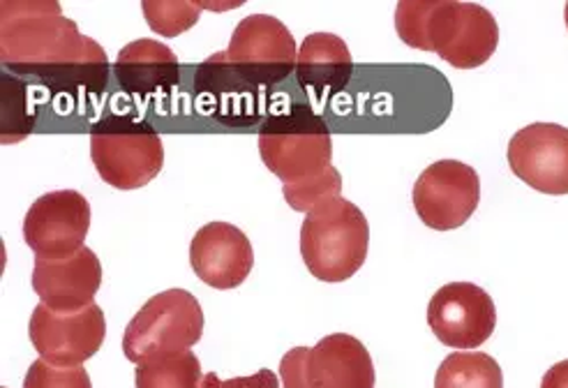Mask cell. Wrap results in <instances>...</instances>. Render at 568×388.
I'll return each mask as SVG.
<instances>
[{
  "instance_id": "cell-14",
  "label": "cell",
  "mask_w": 568,
  "mask_h": 388,
  "mask_svg": "<svg viewBox=\"0 0 568 388\" xmlns=\"http://www.w3.org/2000/svg\"><path fill=\"white\" fill-rule=\"evenodd\" d=\"M190 264L209 287L236 289L254 266V249L247 236L230 222H209L192 238Z\"/></svg>"
},
{
  "instance_id": "cell-3",
  "label": "cell",
  "mask_w": 568,
  "mask_h": 388,
  "mask_svg": "<svg viewBox=\"0 0 568 388\" xmlns=\"http://www.w3.org/2000/svg\"><path fill=\"white\" fill-rule=\"evenodd\" d=\"M260 155L282 185L326 172L333 160L331 130L310 106L294 104L273 114L260 130Z\"/></svg>"
},
{
  "instance_id": "cell-10",
  "label": "cell",
  "mask_w": 568,
  "mask_h": 388,
  "mask_svg": "<svg viewBox=\"0 0 568 388\" xmlns=\"http://www.w3.org/2000/svg\"><path fill=\"white\" fill-rule=\"evenodd\" d=\"M91 229V204L81 192H47L28 208L23 241L40 259H63L79 253Z\"/></svg>"
},
{
  "instance_id": "cell-6",
  "label": "cell",
  "mask_w": 568,
  "mask_h": 388,
  "mask_svg": "<svg viewBox=\"0 0 568 388\" xmlns=\"http://www.w3.org/2000/svg\"><path fill=\"white\" fill-rule=\"evenodd\" d=\"M282 388H375V364L367 347L333 333L315 347H294L280 360Z\"/></svg>"
},
{
  "instance_id": "cell-24",
  "label": "cell",
  "mask_w": 568,
  "mask_h": 388,
  "mask_svg": "<svg viewBox=\"0 0 568 388\" xmlns=\"http://www.w3.org/2000/svg\"><path fill=\"white\" fill-rule=\"evenodd\" d=\"M202 388H280V379L273 370H260L257 375L250 377H236V379H220L215 372L204 375Z\"/></svg>"
},
{
  "instance_id": "cell-25",
  "label": "cell",
  "mask_w": 568,
  "mask_h": 388,
  "mask_svg": "<svg viewBox=\"0 0 568 388\" xmlns=\"http://www.w3.org/2000/svg\"><path fill=\"white\" fill-rule=\"evenodd\" d=\"M541 388H568V358L555 364L541 379Z\"/></svg>"
},
{
  "instance_id": "cell-22",
  "label": "cell",
  "mask_w": 568,
  "mask_h": 388,
  "mask_svg": "<svg viewBox=\"0 0 568 388\" xmlns=\"http://www.w3.org/2000/svg\"><path fill=\"white\" fill-rule=\"evenodd\" d=\"M141 10L153 31L164 38H176L190 31L202 14V8L185 0H144Z\"/></svg>"
},
{
  "instance_id": "cell-11",
  "label": "cell",
  "mask_w": 568,
  "mask_h": 388,
  "mask_svg": "<svg viewBox=\"0 0 568 388\" xmlns=\"http://www.w3.org/2000/svg\"><path fill=\"white\" fill-rule=\"evenodd\" d=\"M28 333L47 364L81 368L100 351L106 336V319L95 303L79 313H55L40 303L28 324Z\"/></svg>"
},
{
  "instance_id": "cell-5",
  "label": "cell",
  "mask_w": 568,
  "mask_h": 388,
  "mask_svg": "<svg viewBox=\"0 0 568 388\" xmlns=\"http://www.w3.org/2000/svg\"><path fill=\"white\" fill-rule=\"evenodd\" d=\"M204 336V310L185 289H166L146 300L123 336V354L132 364H144L158 354L194 347Z\"/></svg>"
},
{
  "instance_id": "cell-20",
  "label": "cell",
  "mask_w": 568,
  "mask_h": 388,
  "mask_svg": "<svg viewBox=\"0 0 568 388\" xmlns=\"http://www.w3.org/2000/svg\"><path fill=\"white\" fill-rule=\"evenodd\" d=\"M435 388H504V375L488 354L453 351L442 360Z\"/></svg>"
},
{
  "instance_id": "cell-18",
  "label": "cell",
  "mask_w": 568,
  "mask_h": 388,
  "mask_svg": "<svg viewBox=\"0 0 568 388\" xmlns=\"http://www.w3.org/2000/svg\"><path fill=\"white\" fill-rule=\"evenodd\" d=\"M354 74L352 51L333 33H312L298 47L296 81L315 100H326L347 89Z\"/></svg>"
},
{
  "instance_id": "cell-2",
  "label": "cell",
  "mask_w": 568,
  "mask_h": 388,
  "mask_svg": "<svg viewBox=\"0 0 568 388\" xmlns=\"http://www.w3.org/2000/svg\"><path fill=\"white\" fill-rule=\"evenodd\" d=\"M371 227L363 211L335 197L312 208L301 227V257L322 283H345L367 259Z\"/></svg>"
},
{
  "instance_id": "cell-9",
  "label": "cell",
  "mask_w": 568,
  "mask_h": 388,
  "mask_svg": "<svg viewBox=\"0 0 568 388\" xmlns=\"http://www.w3.org/2000/svg\"><path fill=\"white\" fill-rule=\"evenodd\" d=\"M412 200L425 227L458 229L480 204V178L465 162L439 160L418 176Z\"/></svg>"
},
{
  "instance_id": "cell-16",
  "label": "cell",
  "mask_w": 568,
  "mask_h": 388,
  "mask_svg": "<svg viewBox=\"0 0 568 388\" xmlns=\"http://www.w3.org/2000/svg\"><path fill=\"white\" fill-rule=\"evenodd\" d=\"M113 74L125 93L139 100H155L174 93L181 83V63L164 42L136 40L119 51Z\"/></svg>"
},
{
  "instance_id": "cell-15",
  "label": "cell",
  "mask_w": 568,
  "mask_h": 388,
  "mask_svg": "<svg viewBox=\"0 0 568 388\" xmlns=\"http://www.w3.org/2000/svg\"><path fill=\"white\" fill-rule=\"evenodd\" d=\"M102 285V264L91 247L63 259H36L33 289L47 308L79 313L93 305Z\"/></svg>"
},
{
  "instance_id": "cell-1",
  "label": "cell",
  "mask_w": 568,
  "mask_h": 388,
  "mask_svg": "<svg viewBox=\"0 0 568 388\" xmlns=\"http://www.w3.org/2000/svg\"><path fill=\"white\" fill-rule=\"evenodd\" d=\"M0 63L77 102L100 98L109 81L104 49L81 35L55 0H6L0 6Z\"/></svg>"
},
{
  "instance_id": "cell-4",
  "label": "cell",
  "mask_w": 568,
  "mask_h": 388,
  "mask_svg": "<svg viewBox=\"0 0 568 388\" xmlns=\"http://www.w3.org/2000/svg\"><path fill=\"white\" fill-rule=\"evenodd\" d=\"M91 157L106 185L139 190L162 172L164 146L151 123L111 116L91 132Z\"/></svg>"
},
{
  "instance_id": "cell-7",
  "label": "cell",
  "mask_w": 568,
  "mask_h": 388,
  "mask_svg": "<svg viewBox=\"0 0 568 388\" xmlns=\"http://www.w3.org/2000/svg\"><path fill=\"white\" fill-rule=\"evenodd\" d=\"M499 44V25L490 10L458 0H430L425 49L458 70L486 65Z\"/></svg>"
},
{
  "instance_id": "cell-8",
  "label": "cell",
  "mask_w": 568,
  "mask_h": 388,
  "mask_svg": "<svg viewBox=\"0 0 568 388\" xmlns=\"http://www.w3.org/2000/svg\"><path fill=\"white\" fill-rule=\"evenodd\" d=\"M232 70L260 93H268L296 70L298 47L290 28L271 14H250L224 49Z\"/></svg>"
},
{
  "instance_id": "cell-26",
  "label": "cell",
  "mask_w": 568,
  "mask_h": 388,
  "mask_svg": "<svg viewBox=\"0 0 568 388\" xmlns=\"http://www.w3.org/2000/svg\"><path fill=\"white\" fill-rule=\"evenodd\" d=\"M564 21H566V28H568V3H566V8H564Z\"/></svg>"
},
{
  "instance_id": "cell-13",
  "label": "cell",
  "mask_w": 568,
  "mask_h": 388,
  "mask_svg": "<svg viewBox=\"0 0 568 388\" xmlns=\"http://www.w3.org/2000/svg\"><path fill=\"white\" fill-rule=\"evenodd\" d=\"M508 166L536 192L568 194V127L534 123L518 130L508 142Z\"/></svg>"
},
{
  "instance_id": "cell-12",
  "label": "cell",
  "mask_w": 568,
  "mask_h": 388,
  "mask_svg": "<svg viewBox=\"0 0 568 388\" xmlns=\"http://www.w3.org/2000/svg\"><path fill=\"white\" fill-rule=\"evenodd\" d=\"M435 338L453 349H478L497 326V308L486 289L471 283L444 285L428 305Z\"/></svg>"
},
{
  "instance_id": "cell-23",
  "label": "cell",
  "mask_w": 568,
  "mask_h": 388,
  "mask_svg": "<svg viewBox=\"0 0 568 388\" xmlns=\"http://www.w3.org/2000/svg\"><path fill=\"white\" fill-rule=\"evenodd\" d=\"M23 388H93V384L83 368H59L40 358L28 368Z\"/></svg>"
},
{
  "instance_id": "cell-21",
  "label": "cell",
  "mask_w": 568,
  "mask_h": 388,
  "mask_svg": "<svg viewBox=\"0 0 568 388\" xmlns=\"http://www.w3.org/2000/svg\"><path fill=\"white\" fill-rule=\"evenodd\" d=\"M339 192H343V176L331 164L326 172L312 176L307 181L301 183H287L282 185V194H284V202L290 204V208L298 211V213H310L312 208H317L320 204L339 197Z\"/></svg>"
},
{
  "instance_id": "cell-17",
  "label": "cell",
  "mask_w": 568,
  "mask_h": 388,
  "mask_svg": "<svg viewBox=\"0 0 568 388\" xmlns=\"http://www.w3.org/2000/svg\"><path fill=\"white\" fill-rule=\"evenodd\" d=\"M194 93L209 111L230 125H250L260 119V91L232 70L226 53L217 51L196 68Z\"/></svg>"
},
{
  "instance_id": "cell-19",
  "label": "cell",
  "mask_w": 568,
  "mask_h": 388,
  "mask_svg": "<svg viewBox=\"0 0 568 388\" xmlns=\"http://www.w3.org/2000/svg\"><path fill=\"white\" fill-rule=\"evenodd\" d=\"M202 364L190 351L158 354L136 366V388H202Z\"/></svg>"
}]
</instances>
